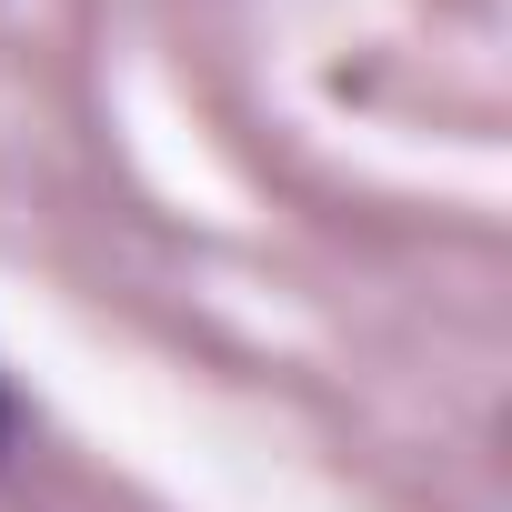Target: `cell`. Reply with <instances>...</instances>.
<instances>
[{"mask_svg":"<svg viewBox=\"0 0 512 512\" xmlns=\"http://www.w3.org/2000/svg\"><path fill=\"white\" fill-rule=\"evenodd\" d=\"M11 442H21V392L0 382V452H11Z\"/></svg>","mask_w":512,"mask_h":512,"instance_id":"6da1fadb","label":"cell"}]
</instances>
